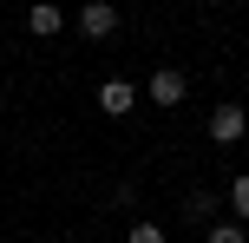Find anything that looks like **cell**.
<instances>
[{
  "label": "cell",
  "mask_w": 249,
  "mask_h": 243,
  "mask_svg": "<svg viewBox=\"0 0 249 243\" xmlns=\"http://www.w3.org/2000/svg\"><path fill=\"white\" fill-rule=\"evenodd\" d=\"M184 92H190V79L177 73V66H158V73L144 79V99L151 105H184Z\"/></svg>",
  "instance_id": "1"
},
{
  "label": "cell",
  "mask_w": 249,
  "mask_h": 243,
  "mask_svg": "<svg viewBox=\"0 0 249 243\" xmlns=\"http://www.w3.org/2000/svg\"><path fill=\"white\" fill-rule=\"evenodd\" d=\"M243 131H249L243 105H216V112H210V138H216V145H236Z\"/></svg>",
  "instance_id": "2"
},
{
  "label": "cell",
  "mask_w": 249,
  "mask_h": 243,
  "mask_svg": "<svg viewBox=\"0 0 249 243\" xmlns=\"http://www.w3.org/2000/svg\"><path fill=\"white\" fill-rule=\"evenodd\" d=\"M131 105H138V86H131V79H105V86H99V112L124 118Z\"/></svg>",
  "instance_id": "3"
},
{
  "label": "cell",
  "mask_w": 249,
  "mask_h": 243,
  "mask_svg": "<svg viewBox=\"0 0 249 243\" xmlns=\"http://www.w3.org/2000/svg\"><path fill=\"white\" fill-rule=\"evenodd\" d=\"M59 26H66V13L53 7V0H33V7H26V33H33V39H53Z\"/></svg>",
  "instance_id": "4"
},
{
  "label": "cell",
  "mask_w": 249,
  "mask_h": 243,
  "mask_svg": "<svg viewBox=\"0 0 249 243\" xmlns=\"http://www.w3.org/2000/svg\"><path fill=\"white\" fill-rule=\"evenodd\" d=\"M79 33H86V39H112L118 33V13L105 7V0H92V7L79 13Z\"/></svg>",
  "instance_id": "5"
},
{
  "label": "cell",
  "mask_w": 249,
  "mask_h": 243,
  "mask_svg": "<svg viewBox=\"0 0 249 243\" xmlns=\"http://www.w3.org/2000/svg\"><path fill=\"white\" fill-rule=\"evenodd\" d=\"M203 243H249V237H243V224H210Z\"/></svg>",
  "instance_id": "6"
},
{
  "label": "cell",
  "mask_w": 249,
  "mask_h": 243,
  "mask_svg": "<svg viewBox=\"0 0 249 243\" xmlns=\"http://www.w3.org/2000/svg\"><path fill=\"white\" fill-rule=\"evenodd\" d=\"M230 204H236V217H249V178H236V184H230Z\"/></svg>",
  "instance_id": "7"
},
{
  "label": "cell",
  "mask_w": 249,
  "mask_h": 243,
  "mask_svg": "<svg viewBox=\"0 0 249 243\" xmlns=\"http://www.w3.org/2000/svg\"><path fill=\"white\" fill-rule=\"evenodd\" d=\"M131 243H164V230L158 224H131Z\"/></svg>",
  "instance_id": "8"
}]
</instances>
